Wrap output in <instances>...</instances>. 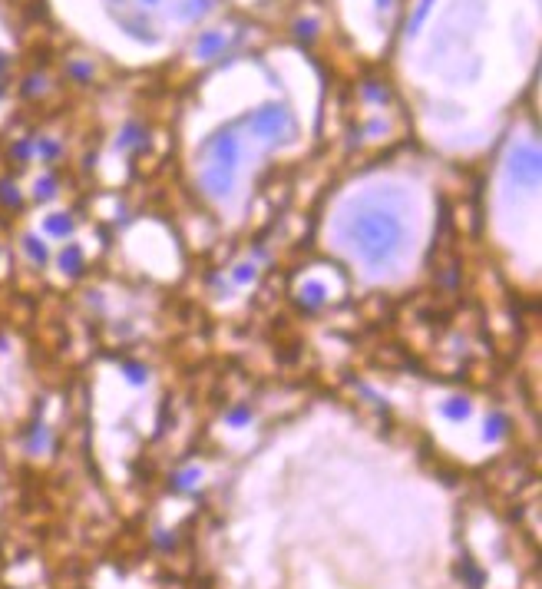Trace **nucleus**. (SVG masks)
Segmentation results:
<instances>
[{
  "mask_svg": "<svg viewBox=\"0 0 542 589\" xmlns=\"http://www.w3.org/2000/svg\"><path fill=\"white\" fill-rule=\"evenodd\" d=\"M509 173H513V179H526L529 183H536V175H539V156H536V149H519V153L513 156V163H509Z\"/></svg>",
  "mask_w": 542,
  "mask_h": 589,
  "instance_id": "4",
  "label": "nucleus"
},
{
  "mask_svg": "<svg viewBox=\"0 0 542 589\" xmlns=\"http://www.w3.org/2000/svg\"><path fill=\"white\" fill-rule=\"evenodd\" d=\"M146 4H159V0H146Z\"/></svg>",
  "mask_w": 542,
  "mask_h": 589,
  "instance_id": "8",
  "label": "nucleus"
},
{
  "mask_svg": "<svg viewBox=\"0 0 542 589\" xmlns=\"http://www.w3.org/2000/svg\"><path fill=\"white\" fill-rule=\"evenodd\" d=\"M212 159H215V166H222V169H232L238 159V143L232 133H222L212 139Z\"/></svg>",
  "mask_w": 542,
  "mask_h": 589,
  "instance_id": "3",
  "label": "nucleus"
},
{
  "mask_svg": "<svg viewBox=\"0 0 542 589\" xmlns=\"http://www.w3.org/2000/svg\"><path fill=\"white\" fill-rule=\"evenodd\" d=\"M219 43H222V37H219V33H212V37L199 40V53H212V50L219 47Z\"/></svg>",
  "mask_w": 542,
  "mask_h": 589,
  "instance_id": "7",
  "label": "nucleus"
},
{
  "mask_svg": "<svg viewBox=\"0 0 542 589\" xmlns=\"http://www.w3.org/2000/svg\"><path fill=\"white\" fill-rule=\"evenodd\" d=\"M417 235V215L413 205L400 189H367L351 195L334 215V239L341 249H347L367 271L400 269L413 252Z\"/></svg>",
  "mask_w": 542,
  "mask_h": 589,
  "instance_id": "1",
  "label": "nucleus"
},
{
  "mask_svg": "<svg viewBox=\"0 0 542 589\" xmlns=\"http://www.w3.org/2000/svg\"><path fill=\"white\" fill-rule=\"evenodd\" d=\"M430 7H433V0H420V7H417V17H410V30H417L420 23H423V17L430 13Z\"/></svg>",
  "mask_w": 542,
  "mask_h": 589,
  "instance_id": "6",
  "label": "nucleus"
},
{
  "mask_svg": "<svg viewBox=\"0 0 542 589\" xmlns=\"http://www.w3.org/2000/svg\"><path fill=\"white\" fill-rule=\"evenodd\" d=\"M202 185L209 189V195H215V199H222V195L232 193V175L229 169H222V166H212V169H205V175H202Z\"/></svg>",
  "mask_w": 542,
  "mask_h": 589,
  "instance_id": "5",
  "label": "nucleus"
},
{
  "mask_svg": "<svg viewBox=\"0 0 542 589\" xmlns=\"http://www.w3.org/2000/svg\"><path fill=\"white\" fill-rule=\"evenodd\" d=\"M251 129H255V136H261V139L281 143V139H288V133H295V123H291L285 107H265L251 117Z\"/></svg>",
  "mask_w": 542,
  "mask_h": 589,
  "instance_id": "2",
  "label": "nucleus"
}]
</instances>
